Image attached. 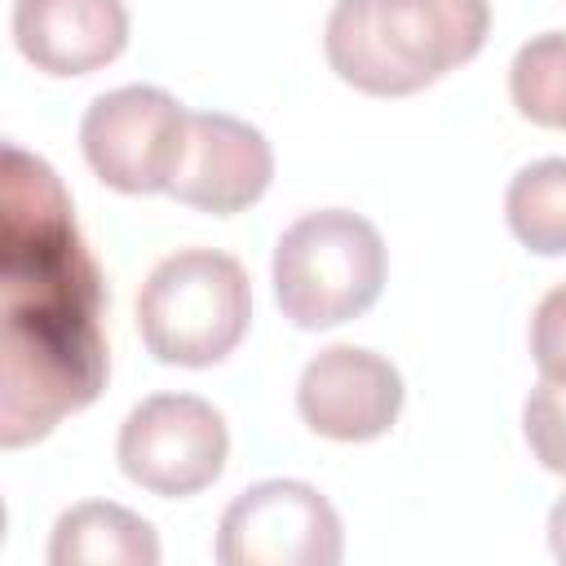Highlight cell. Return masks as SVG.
Wrapping results in <instances>:
<instances>
[{
    "mask_svg": "<svg viewBox=\"0 0 566 566\" xmlns=\"http://www.w3.org/2000/svg\"><path fill=\"white\" fill-rule=\"evenodd\" d=\"M548 548H553V557L566 566V495L553 504V513H548Z\"/></svg>",
    "mask_w": 566,
    "mask_h": 566,
    "instance_id": "16",
    "label": "cell"
},
{
    "mask_svg": "<svg viewBox=\"0 0 566 566\" xmlns=\"http://www.w3.org/2000/svg\"><path fill=\"white\" fill-rule=\"evenodd\" d=\"M486 31V0H336L323 49L358 93L407 97L478 57Z\"/></svg>",
    "mask_w": 566,
    "mask_h": 566,
    "instance_id": "2",
    "label": "cell"
},
{
    "mask_svg": "<svg viewBox=\"0 0 566 566\" xmlns=\"http://www.w3.org/2000/svg\"><path fill=\"white\" fill-rule=\"evenodd\" d=\"M106 380L102 279L84 252L57 172L4 150V407L0 438H44Z\"/></svg>",
    "mask_w": 566,
    "mask_h": 566,
    "instance_id": "1",
    "label": "cell"
},
{
    "mask_svg": "<svg viewBox=\"0 0 566 566\" xmlns=\"http://www.w3.org/2000/svg\"><path fill=\"white\" fill-rule=\"evenodd\" d=\"M340 517L310 482L270 478L234 495L217 526L221 566H336Z\"/></svg>",
    "mask_w": 566,
    "mask_h": 566,
    "instance_id": "7",
    "label": "cell"
},
{
    "mask_svg": "<svg viewBox=\"0 0 566 566\" xmlns=\"http://www.w3.org/2000/svg\"><path fill=\"white\" fill-rule=\"evenodd\" d=\"M115 451L137 486L181 500L221 478L230 433L212 402L195 394H155L128 411Z\"/></svg>",
    "mask_w": 566,
    "mask_h": 566,
    "instance_id": "6",
    "label": "cell"
},
{
    "mask_svg": "<svg viewBox=\"0 0 566 566\" xmlns=\"http://www.w3.org/2000/svg\"><path fill=\"white\" fill-rule=\"evenodd\" d=\"M274 177V150L248 119L221 111H195L177 177L168 186L172 199L199 212H243L252 208Z\"/></svg>",
    "mask_w": 566,
    "mask_h": 566,
    "instance_id": "9",
    "label": "cell"
},
{
    "mask_svg": "<svg viewBox=\"0 0 566 566\" xmlns=\"http://www.w3.org/2000/svg\"><path fill=\"white\" fill-rule=\"evenodd\" d=\"M509 93L531 124L566 128V31H544L517 49Z\"/></svg>",
    "mask_w": 566,
    "mask_h": 566,
    "instance_id": "13",
    "label": "cell"
},
{
    "mask_svg": "<svg viewBox=\"0 0 566 566\" xmlns=\"http://www.w3.org/2000/svg\"><path fill=\"white\" fill-rule=\"evenodd\" d=\"M190 111L155 88V84H124L102 93L80 124V146L88 168L124 195H155L168 190L186 150Z\"/></svg>",
    "mask_w": 566,
    "mask_h": 566,
    "instance_id": "5",
    "label": "cell"
},
{
    "mask_svg": "<svg viewBox=\"0 0 566 566\" xmlns=\"http://www.w3.org/2000/svg\"><path fill=\"white\" fill-rule=\"evenodd\" d=\"M53 566H159V539L146 517L124 504L88 500L57 517L49 539Z\"/></svg>",
    "mask_w": 566,
    "mask_h": 566,
    "instance_id": "11",
    "label": "cell"
},
{
    "mask_svg": "<svg viewBox=\"0 0 566 566\" xmlns=\"http://www.w3.org/2000/svg\"><path fill=\"white\" fill-rule=\"evenodd\" d=\"M385 287L380 230L345 208L305 212L274 248V296L283 318L305 332L340 327L376 305Z\"/></svg>",
    "mask_w": 566,
    "mask_h": 566,
    "instance_id": "4",
    "label": "cell"
},
{
    "mask_svg": "<svg viewBox=\"0 0 566 566\" xmlns=\"http://www.w3.org/2000/svg\"><path fill=\"white\" fill-rule=\"evenodd\" d=\"M296 411L323 438L371 442L389 433L402 411V376L389 358L371 349L332 345L305 363L296 385Z\"/></svg>",
    "mask_w": 566,
    "mask_h": 566,
    "instance_id": "8",
    "label": "cell"
},
{
    "mask_svg": "<svg viewBox=\"0 0 566 566\" xmlns=\"http://www.w3.org/2000/svg\"><path fill=\"white\" fill-rule=\"evenodd\" d=\"M531 358L544 380L566 385V283H557L531 318Z\"/></svg>",
    "mask_w": 566,
    "mask_h": 566,
    "instance_id": "15",
    "label": "cell"
},
{
    "mask_svg": "<svg viewBox=\"0 0 566 566\" xmlns=\"http://www.w3.org/2000/svg\"><path fill=\"white\" fill-rule=\"evenodd\" d=\"M252 323V287L234 256L181 248L164 256L137 292V332L168 367L221 363Z\"/></svg>",
    "mask_w": 566,
    "mask_h": 566,
    "instance_id": "3",
    "label": "cell"
},
{
    "mask_svg": "<svg viewBox=\"0 0 566 566\" xmlns=\"http://www.w3.org/2000/svg\"><path fill=\"white\" fill-rule=\"evenodd\" d=\"M509 230L539 256H566V159L526 164L504 195Z\"/></svg>",
    "mask_w": 566,
    "mask_h": 566,
    "instance_id": "12",
    "label": "cell"
},
{
    "mask_svg": "<svg viewBox=\"0 0 566 566\" xmlns=\"http://www.w3.org/2000/svg\"><path fill=\"white\" fill-rule=\"evenodd\" d=\"M13 44L49 75H88L128 44L124 0H13Z\"/></svg>",
    "mask_w": 566,
    "mask_h": 566,
    "instance_id": "10",
    "label": "cell"
},
{
    "mask_svg": "<svg viewBox=\"0 0 566 566\" xmlns=\"http://www.w3.org/2000/svg\"><path fill=\"white\" fill-rule=\"evenodd\" d=\"M522 433L548 473L566 478V385L539 380L522 407Z\"/></svg>",
    "mask_w": 566,
    "mask_h": 566,
    "instance_id": "14",
    "label": "cell"
}]
</instances>
